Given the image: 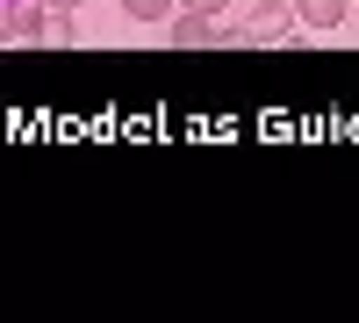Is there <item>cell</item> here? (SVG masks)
<instances>
[{
    "instance_id": "cell-1",
    "label": "cell",
    "mask_w": 359,
    "mask_h": 323,
    "mask_svg": "<svg viewBox=\"0 0 359 323\" xmlns=\"http://www.w3.org/2000/svg\"><path fill=\"white\" fill-rule=\"evenodd\" d=\"M223 43H302L294 0H252L245 22H223Z\"/></svg>"
},
{
    "instance_id": "cell-2",
    "label": "cell",
    "mask_w": 359,
    "mask_h": 323,
    "mask_svg": "<svg viewBox=\"0 0 359 323\" xmlns=\"http://www.w3.org/2000/svg\"><path fill=\"white\" fill-rule=\"evenodd\" d=\"M43 36H50V0H15V8H0V50L43 43Z\"/></svg>"
},
{
    "instance_id": "cell-3",
    "label": "cell",
    "mask_w": 359,
    "mask_h": 323,
    "mask_svg": "<svg viewBox=\"0 0 359 323\" xmlns=\"http://www.w3.org/2000/svg\"><path fill=\"white\" fill-rule=\"evenodd\" d=\"M165 36H172L180 50H194V43H223V22H216V15H201V8H180V15L165 22Z\"/></svg>"
},
{
    "instance_id": "cell-4",
    "label": "cell",
    "mask_w": 359,
    "mask_h": 323,
    "mask_svg": "<svg viewBox=\"0 0 359 323\" xmlns=\"http://www.w3.org/2000/svg\"><path fill=\"white\" fill-rule=\"evenodd\" d=\"M345 15H352V0H294V22L316 29V36H323V29H338Z\"/></svg>"
},
{
    "instance_id": "cell-5",
    "label": "cell",
    "mask_w": 359,
    "mask_h": 323,
    "mask_svg": "<svg viewBox=\"0 0 359 323\" xmlns=\"http://www.w3.org/2000/svg\"><path fill=\"white\" fill-rule=\"evenodd\" d=\"M123 15H130V22H172L180 0H123Z\"/></svg>"
},
{
    "instance_id": "cell-6",
    "label": "cell",
    "mask_w": 359,
    "mask_h": 323,
    "mask_svg": "<svg viewBox=\"0 0 359 323\" xmlns=\"http://www.w3.org/2000/svg\"><path fill=\"white\" fill-rule=\"evenodd\" d=\"M180 8H201V15H223L230 0H180Z\"/></svg>"
},
{
    "instance_id": "cell-7",
    "label": "cell",
    "mask_w": 359,
    "mask_h": 323,
    "mask_svg": "<svg viewBox=\"0 0 359 323\" xmlns=\"http://www.w3.org/2000/svg\"><path fill=\"white\" fill-rule=\"evenodd\" d=\"M50 8H86V0H50Z\"/></svg>"
},
{
    "instance_id": "cell-8",
    "label": "cell",
    "mask_w": 359,
    "mask_h": 323,
    "mask_svg": "<svg viewBox=\"0 0 359 323\" xmlns=\"http://www.w3.org/2000/svg\"><path fill=\"white\" fill-rule=\"evenodd\" d=\"M0 8H15V0H0Z\"/></svg>"
}]
</instances>
